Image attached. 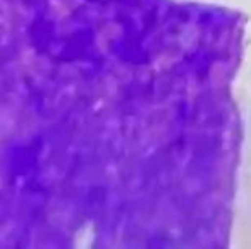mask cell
Here are the masks:
<instances>
[{
	"instance_id": "obj_1",
	"label": "cell",
	"mask_w": 251,
	"mask_h": 249,
	"mask_svg": "<svg viewBox=\"0 0 251 249\" xmlns=\"http://www.w3.org/2000/svg\"><path fill=\"white\" fill-rule=\"evenodd\" d=\"M4 248H215L241 151L237 11L2 0Z\"/></svg>"
}]
</instances>
